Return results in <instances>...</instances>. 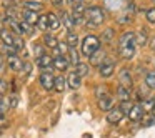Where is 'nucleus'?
I'll list each match as a JSON object with an SVG mask.
<instances>
[{
  "mask_svg": "<svg viewBox=\"0 0 155 138\" xmlns=\"http://www.w3.org/2000/svg\"><path fill=\"white\" fill-rule=\"evenodd\" d=\"M117 97L120 98L122 101L132 100V88H127V87H124V85H118V88H117Z\"/></svg>",
  "mask_w": 155,
  "mask_h": 138,
  "instance_id": "nucleus-19",
  "label": "nucleus"
},
{
  "mask_svg": "<svg viewBox=\"0 0 155 138\" xmlns=\"http://www.w3.org/2000/svg\"><path fill=\"white\" fill-rule=\"evenodd\" d=\"M140 121H142V127L148 128V127H152V125H155V115H152V113H148V115H143Z\"/></svg>",
  "mask_w": 155,
  "mask_h": 138,
  "instance_id": "nucleus-29",
  "label": "nucleus"
},
{
  "mask_svg": "<svg viewBox=\"0 0 155 138\" xmlns=\"http://www.w3.org/2000/svg\"><path fill=\"white\" fill-rule=\"evenodd\" d=\"M14 35H15V34L8 32L7 28H4V30L0 32V38H2L4 45H7V47H14Z\"/></svg>",
  "mask_w": 155,
  "mask_h": 138,
  "instance_id": "nucleus-20",
  "label": "nucleus"
},
{
  "mask_svg": "<svg viewBox=\"0 0 155 138\" xmlns=\"http://www.w3.org/2000/svg\"><path fill=\"white\" fill-rule=\"evenodd\" d=\"M150 48H152V50H155V38H152V40H150Z\"/></svg>",
  "mask_w": 155,
  "mask_h": 138,
  "instance_id": "nucleus-43",
  "label": "nucleus"
},
{
  "mask_svg": "<svg viewBox=\"0 0 155 138\" xmlns=\"http://www.w3.org/2000/svg\"><path fill=\"white\" fill-rule=\"evenodd\" d=\"M143 115H145V111H143V108H142L140 103H134L132 110L128 111V118H130L132 121H140Z\"/></svg>",
  "mask_w": 155,
  "mask_h": 138,
  "instance_id": "nucleus-12",
  "label": "nucleus"
},
{
  "mask_svg": "<svg viewBox=\"0 0 155 138\" xmlns=\"http://www.w3.org/2000/svg\"><path fill=\"white\" fill-rule=\"evenodd\" d=\"M150 113H152V115H155V105H153V107H152V110H150Z\"/></svg>",
  "mask_w": 155,
  "mask_h": 138,
  "instance_id": "nucleus-46",
  "label": "nucleus"
},
{
  "mask_svg": "<svg viewBox=\"0 0 155 138\" xmlns=\"http://www.w3.org/2000/svg\"><path fill=\"white\" fill-rule=\"evenodd\" d=\"M127 22H132V17L130 15H122V17H118V24H127Z\"/></svg>",
  "mask_w": 155,
  "mask_h": 138,
  "instance_id": "nucleus-41",
  "label": "nucleus"
},
{
  "mask_svg": "<svg viewBox=\"0 0 155 138\" xmlns=\"http://www.w3.org/2000/svg\"><path fill=\"white\" fill-rule=\"evenodd\" d=\"M147 40H148V34L145 28H142L138 34H135V43L137 45H147Z\"/></svg>",
  "mask_w": 155,
  "mask_h": 138,
  "instance_id": "nucleus-24",
  "label": "nucleus"
},
{
  "mask_svg": "<svg viewBox=\"0 0 155 138\" xmlns=\"http://www.w3.org/2000/svg\"><path fill=\"white\" fill-rule=\"evenodd\" d=\"M65 43L68 45V48H77L78 45V35L75 32H68L67 34V42Z\"/></svg>",
  "mask_w": 155,
  "mask_h": 138,
  "instance_id": "nucleus-25",
  "label": "nucleus"
},
{
  "mask_svg": "<svg viewBox=\"0 0 155 138\" xmlns=\"http://www.w3.org/2000/svg\"><path fill=\"white\" fill-rule=\"evenodd\" d=\"M50 2H52L54 5H57V7H60V5L64 4V0H50Z\"/></svg>",
  "mask_w": 155,
  "mask_h": 138,
  "instance_id": "nucleus-42",
  "label": "nucleus"
},
{
  "mask_svg": "<svg viewBox=\"0 0 155 138\" xmlns=\"http://www.w3.org/2000/svg\"><path fill=\"white\" fill-rule=\"evenodd\" d=\"M65 88H67V78H65L64 75L55 77V80H54V90L57 91V93H64Z\"/></svg>",
  "mask_w": 155,
  "mask_h": 138,
  "instance_id": "nucleus-16",
  "label": "nucleus"
},
{
  "mask_svg": "<svg viewBox=\"0 0 155 138\" xmlns=\"http://www.w3.org/2000/svg\"><path fill=\"white\" fill-rule=\"evenodd\" d=\"M7 100H8V107L10 108H15L18 105V97L17 95H10V97H7Z\"/></svg>",
  "mask_w": 155,
  "mask_h": 138,
  "instance_id": "nucleus-39",
  "label": "nucleus"
},
{
  "mask_svg": "<svg viewBox=\"0 0 155 138\" xmlns=\"http://www.w3.org/2000/svg\"><path fill=\"white\" fill-rule=\"evenodd\" d=\"M132 107H134V103H132V100H125L120 103V107H118V110L122 111L124 115H128V111L132 110Z\"/></svg>",
  "mask_w": 155,
  "mask_h": 138,
  "instance_id": "nucleus-32",
  "label": "nucleus"
},
{
  "mask_svg": "<svg viewBox=\"0 0 155 138\" xmlns=\"http://www.w3.org/2000/svg\"><path fill=\"white\" fill-rule=\"evenodd\" d=\"M37 18H38L37 12H32V10H27V8H25V10L22 12V18H20V20L27 22L28 25H32V27H34V25L37 24Z\"/></svg>",
  "mask_w": 155,
  "mask_h": 138,
  "instance_id": "nucleus-15",
  "label": "nucleus"
},
{
  "mask_svg": "<svg viewBox=\"0 0 155 138\" xmlns=\"http://www.w3.org/2000/svg\"><path fill=\"white\" fill-rule=\"evenodd\" d=\"M114 105H115V98L112 97L110 93L102 97V98H98V108H100L102 111H108L110 108H114Z\"/></svg>",
  "mask_w": 155,
  "mask_h": 138,
  "instance_id": "nucleus-9",
  "label": "nucleus"
},
{
  "mask_svg": "<svg viewBox=\"0 0 155 138\" xmlns=\"http://www.w3.org/2000/svg\"><path fill=\"white\" fill-rule=\"evenodd\" d=\"M47 22H48V30H52V32H57L62 25L58 15H55V14H47Z\"/></svg>",
  "mask_w": 155,
  "mask_h": 138,
  "instance_id": "nucleus-18",
  "label": "nucleus"
},
{
  "mask_svg": "<svg viewBox=\"0 0 155 138\" xmlns=\"http://www.w3.org/2000/svg\"><path fill=\"white\" fill-rule=\"evenodd\" d=\"M0 135H2V130H0Z\"/></svg>",
  "mask_w": 155,
  "mask_h": 138,
  "instance_id": "nucleus-47",
  "label": "nucleus"
},
{
  "mask_svg": "<svg viewBox=\"0 0 155 138\" xmlns=\"http://www.w3.org/2000/svg\"><path fill=\"white\" fill-rule=\"evenodd\" d=\"M5 91H7V82L0 78V97H2V95H4Z\"/></svg>",
  "mask_w": 155,
  "mask_h": 138,
  "instance_id": "nucleus-40",
  "label": "nucleus"
},
{
  "mask_svg": "<svg viewBox=\"0 0 155 138\" xmlns=\"http://www.w3.org/2000/svg\"><path fill=\"white\" fill-rule=\"evenodd\" d=\"M58 18H60V24L64 25L68 32H74L75 24H74V18H72V14H68V12H62V14L58 15Z\"/></svg>",
  "mask_w": 155,
  "mask_h": 138,
  "instance_id": "nucleus-11",
  "label": "nucleus"
},
{
  "mask_svg": "<svg viewBox=\"0 0 155 138\" xmlns=\"http://www.w3.org/2000/svg\"><path fill=\"white\" fill-rule=\"evenodd\" d=\"M153 4H155V0H153Z\"/></svg>",
  "mask_w": 155,
  "mask_h": 138,
  "instance_id": "nucleus-49",
  "label": "nucleus"
},
{
  "mask_svg": "<svg viewBox=\"0 0 155 138\" xmlns=\"http://www.w3.org/2000/svg\"><path fill=\"white\" fill-rule=\"evenodd\" d=\"M80 47H82V53L85 57H90L94 52H97L100 48V38L95 37V35H87V37H84Z\"/></svg>",
  "mask_w": 155,
  "mask_h": 138,
  "instance_id": "nucleus-2",
  "label": "nucleus"
},
{
  "mask_svg": "<svg viewBox=\"0 0 155 138\" xmlns=\"http://www.w3.org/2000/svg\"><path fill=\"white\" fill-rule=\"evenodd\" d=\"M114 72H115V65L112 60H105L104 63L98 67V73H100L102 78H110L112 75H114Z\"/></svg>",
  "mask_w": 155,
  "mask_h": 138,
  "instance_id": "nucleus-5",
  "label": "nucleus"
},
{
  "mask_svg": "<svg viewBox=\"0 0 155 138\" xmlns=\"http://www.w3.org/2000/svg\"><path fill=\"white\" fill-rule=\"evenodd\" d=\"M88 58H90V65H94V67H100V65L107 60V53H105L102 48H98V50L94 52Z\"/></svg>",
  "mask_w": 155,
  "mask_h": 138,
  "instance_id": "nucleus-8",
  "label": "nucleus"
},
{
  "mask_svg": "<svg viewBox=\"0 0 155 138\" xmlns=\"http://www.w3.org/2000/svg\"><path fill=\"white\" fill-rule=\"evenodd\" d=\"M8 100L7 98H0V117H4L5 113L8 111Z\"/></svg>",
  "mask_w": 155,
  "mask_h": 138,
  "instance_id": "nucleus-33",
  "label": "nucleus"
},
{
  "mask_svg": "<svg viewBox=\"0 0 155 138\" xmlns=\"http://www.w3.org/2000/svg\"><path fill=\"white\" fill-rule=\"evenodd\" d=\"M118 53L122 55V58L130 60V58L135 55V48H118Z\"/></svg>",
  "mask_w": 155,
  "mask_h": 138,
  "instance_id": "nucleus-31",
  "label": "nucleus"
},
{
  "mask_svg": "<svg viewBox=\"0 0 155 138\" xmlns=\"http://www.w3.org/2000/svg\"><path fill=\"white\" fill-rule=\"evenodd\" d=\"M85 22L84 24L90 25V27H98L105 22V12L102 7L98 5H90V7L85 8Z\"/></svg>",
  "mask_w": 155,
  "mask_h": 138,
  "instance_id": "nucleus-1",
  "label": "nucleus"
},
{
  "mask_svg": "<svg viewBox=\"0 0 155 138\" xmlns=\"http://www.w3.org/2000/svg\"><path fill=\"white\" fill-rule=\"evenodd\" d=\"M84 2H87V0H84Z\"/></svg>",
  "mask_w": 155,
  "mask_h": 138,
  "instance_id": "nucleus-48",
  "label": "nucleus"
},
{
  "mask_svg": "<svg viewBox=\"0 0 155 138\" xmlns=\"http://www.w3.org/2000/svg\"><path fill=\"white\" fill-rule=\"evenodd\" d=\"M35 27L38 28L40 32H45L48 30V22H47V14L45 15H40V17L37 18V24H35Z\"/></svg>",
  "mask_w": 155,
  "mask_h": 138,
  "instance_id": "nucleus-26",
  "label": "nucleus"
},
{
  "mask_svg": "<svg viewBox=\"0 0 155 138\" xmlns=\"http://www.w3.org/2000/svg\"><path fill=\"white\" fill-rule=\"evenodd\" d=\"M52 60H54V58H52L50 55L44 53L42 57L37 58V67L40 68V70H50L52 68Z\"/></svg>",
  "mask_w": 155,
  "mask_h": 138,
  "instance_id": "nucleus-14",
  "label": "nucleus"
},
{
  "mask_svg": "<svg viewBox=\"0 0 155 138\" xmlns=\"http://www.w3.org/2000/svg\"><path fill=\"white\" fill-rule=\"evenodd\" d=\"M54 80H55V77L52 75L50 70H44L40 73V77H38V83H40V87L44 88V90H47V91L54 90Z\"/></svg>",
  "mask_w": 155,
  "mask_h": 138,
  "instance_id": "nucleus-3",
  "label": "nucleus"
},
{
  "mask_svg": "<svg viewBox=\"0 0 155 138\" xmlns=\"http://www.w3.org/2000/svg\"><path fill=\"white\" fill-rule=\"evenodd\" d=\"M124 118V113H122L118 108H110V110L107 111V121L110 125H117L120 123V120Z\"/></svg>",
  "mask_w": 155,
  "mask_h": 138,
  "instance_id": "nucleus-10",
  "label": "nucleus"
},
{
  "mask_svg": "<svg viewBox=\"0 0 155 138\" xmlns=\"http://www.w3.org/2000/svg\"><path fill=\"white\" fill-rule=\"evenodd\" d=\"M145 17H147V20L150 22V24H155V7L148 8V10L145 12Z\"/></svg>",
  "mask_w": 155,
  "mask_h": 138,
  "instance_id": "nucleus-38",
  "label": "nucleus"
},
{
  "mask_svg": "<svg viewBox=\"0 0 155 138\" xmlns=\"http://www.w3.org/2000/svg\"><path fill=\"white\" fill-rule=\"evenodd\" d=\"M25 8L27 10H32V12H40L42 8H44V5L40 4V2H25Z\"/></svg>",
  "mask_w": 155,
  "mask_h": 138,
  "instance_id": "nucleus-30",
  "label": "nucleus"
},
{
  "mask_svg": "<svg viewBox=\"0 0 155 138\" xmlns=\"http://www.w3.org/2000/svg\"><path fill=\"white\" fill-rule=\"evenodd\" d=\"M114 35H115L114 28H107V30L104 32V37H102V40H104V42H112V38H114Z\"/></svg>",
  "mask_w": 155,
  "mask_h": 138,
  "instance_id": "nucleus-36",
  "label": "nucleus"
},
{
  "mask_svg": "<svg viewBox=\"0 0 155 138\" xmlns=\"http://www.w3.org/2000/svg\"><path fill=\"white\" fill-rule=\"evenodd\" d=\"M153 100H155V98H153Z\"/></svg>",
  "mask_w": 155,
  "mask_h": 138,
  "instance_id": "nucleus-50",
  "label": "nucleus"
},
{
  "mask_svg": "<svg viewBox=\"0 0 155 138\" xmlns=\"http://www.w3.org/2000/svg\"><path fill=\"white\" fill-rule=\"evenodd\" d=\"M2 67H4V55L0 53V68H2Z\"/></svg>",
  "mask_w": 155,
  "mask_h": 138,
  "instance_id": "nucleus-44",
  "label": "nucleus"
},
{
  "mask_svg": "<svg viewBox=\"0 0 155 138\" xmlns=\"http://www.w3.org/2000/svg\"><path fill=\"white\" fill-rule=\"evenodd\" d=\"M45 53V47L42 43H34V55H35V58H38V57H42V55Z\"/></svg>",
  "mask_w": 155,
  "mask_h": 138,
  "instance_id": "nucleus-34",
  "label": "nucleus"
},
{
  "mask_svg": "<svg viewBox=\"0 0 155 138\" xmlns=\"http://www.w3.org/2000/svg\"><path fill=\"white\" fill-rule=\"evenodd\" d=\"M118 80H120V85H124V87H127V88H132V85H134L128 68H122L120 73H118Z\"/></svg>",
  "mask_w": 155,
  "mask_h": 138,
  "instance_id": "nucleus-13",
  "label": "nucleus"
},
{
  "mask_svg": "<svg viewBox=\"0 0 155 138\" xmlns=\"http://www.w3.org/2000/svg\"><path fill=\"white\" fill-rule=\"evenodd\" d=\"M30 72H32V63L30 62H24V65H22V70H20V73L22 75H30Z\"/></svg>",
  "mask_w": 155,
  "mask_h": 138,
  "instance_id": "nucleus-37",
  "label": "nucleus"
},
{
  "mask_svg": "<svg viewBox=\"0 0 155 138\" xmlns=\"http://www.w3.org/2000/svg\"><path fill=\"white\" fill-rule=\"evenodd\" d=\"M44 43H45V47H47V48H52V50H54V48L58 45V40H57V37H54V35L45 34L44 35Z\"/></svg>",
  "mask_w": 155,
  "mask_h": 138,
  "instance_id": "nucleus-23",
  "label": "nucleus"
},
{
  "mask_svg": "<svg viewBox=\"0 0 155 138\" xmlns=\"http://www.w3.org/2000/svg\"><path fill=\"white\" fill-rule=\"evenodd\" d=\"M75 73L78 75V77H87L88 73H90V65L88 63H84V62H80V63L75 65Z\"/></svg>",
  "mask_w": 155,
  "mask_h": 138,
  "instance_id": "nucleus-21",
  "label": "nucleus"
},
{
  "mask_svg": "<svg viewBox=\"0 0 155 138\" xmlns=\"http://www.w3.org/2000/svg\"><path fill=\"white\" fill-rule=\"evenodd\" d=\"M4 18H0V32H2V30H4Z\"/></svg>",
  "mask_w": 155,
  "mask_h": 138,
  "instance_id": "nucleus-45",
  "label": "nucleus"
},
{
  "mask_svg": "<svg viewBox=\"0 0 155 138\" xmlns=\"http://www.w3.org/2000/svg\"><path fill=\"white\" fill-rule=\"evenodd\" d=\"M105 95H108L107 87H102V85H98V87L95 88V97H97V98H102V97H105Z\"/></svg>",
  "mask_w": 155,
  "mask_h": 138,
  "instance_id": "nucleus-35",
  "label": "nucleus"
},
{
  "mask_svg": "<svg viewBox=\"0 0 155 138\" xmlns=\"http://www.w3.org/2000/svg\"><path fill=\"white\" fill-rule=\"evenodd\" d=\"M52 67L55 68L57 72H65L68 68V60H67V55H58V57H52Z\"/></svg>",
  "mask_w": 155,
  "mask_h": 138,
  "instance_id": "nucleus-7",
  "label": "nucleus"
},
{
  "mask_svg": "<svg viewBox=\"0 0 155 138\" xmlns=\"http://www.w3.org/2000/svg\"><path fill=\"white\" fill-rule=\"evenodd\" d=\"M80 85H82V78L75 72H72L67 78V87L72 88V90H77V88H80Z\"/></svg>",
  "mask_w": 155,
  "mask_h": 138,
  "instance_id": "nucleus-17",
  "label": "nucleus"
},
{
  "mask_svg": "<svg viewBox=\"0 0 155 138\" xmlns=\"http://www.w3.org/2000/svg\"><path fill=\"white\" fill-rule=\"evenodd\" d=\"M7 63H8V68L12 72H20L22 70V65H24V60L18 57L17 53H12V55H7Z\"/></svg>",
  "mask_w": 155,
  "mask_h": 138,
  "instance_id": "nucleus-6",
  "label": "nucleus"
},
{
  "mask_svg": "<svg viewBox=\"0 0 155 138\" xmlns=\"http://www.w3.org/2000/svg\"><path fill=\"white\" fill-rule=\"evenodd\" d=\"M145 85H147L148 90H153L155 88V72H148L145 75Z\"/></svg>",
  "mask_w": 155,
  "mask_h": 138,
  "instance_id": "nucleus-28",
  "label": "nucleus"
},
{
  "mask_svg": "<svg viewBox=\"0 0 155 138\" xmlns=\"http://www.w3.org/2000/svg\"><path fill=\"white\" fill-rule=\"evenodd\" d=\"M18 27H20V35H32L34 34V27L28 25L24 20H18Z\"/></svg>",
  "mask_w": 155,
  "mask_h": 138,
  "instance_id": "nucleus-27",
  "label": "nucleus"
},
{
  "mask_svg": "<svg viewBox=\"0 0 155 138\" xmlns=\"http://www.w3.org/2000/svg\"><path fill=\"white\" fill-rule=\"evenodd\" d=\"M135 32H124L118 40V48H135Z\"/></svg>",
  "mask_w": 155,
  "mask_h": 138,
  "instance_id": "nucleus-4",
  "label": "nucleus"
},
{
  "mask_svg": "<svg viewBox=\"0 0 155 138\" xmlns=\"http://www.w3.org/2000/svg\"><path fill=\"white\" fill-rule=\"evenodd\" d=\"M67 55H68V57H67L68 63H72V65H77V63H80V55H78L77 48H68Z\"/></svg>",
  "mask_w": 155,
  "mask_h": 138,
  "instance_id": "nucleus-22",
  "label": "nucleus"
}]
</instances>
